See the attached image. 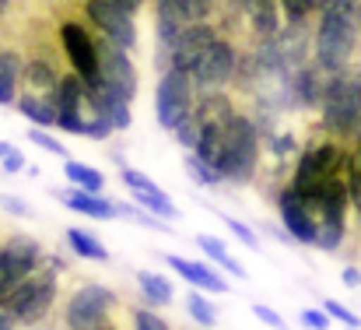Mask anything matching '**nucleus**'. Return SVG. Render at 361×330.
<instances>
[{
    "label": "nucleus",
    "instance_id": "f257e3e1",
    "mask_svg": "<svg viewBox=\"0 0 361 330\" xmlns=\"http://www.w3.org/2000/svg\"><path fill=\"white\" fill-rule=\"evenodd\" d=\"M63 260L60 257H46L28 278H21L11 295L4 299V310L18 320V327H42L56 302H60V274H63Z\"/></svg>",
    "mask_w": 361,
    "mask_h": 330
},
{
    "label": "nucleus",
    "instance_id": "f03ea898",
    "mask_svg": "<svg viewBox=\"0 0 361 330\" xmlns=\"http://www.w3.org/2000/svg\"><path fill=\"white\" fill-rule=\"evenodd\" d=\"M316 130L337 137L341 144H355V137L361 134V57L330 78Z\"/></svg>",
    "mask_w": 361,
    "mask_h": 330
},
{
    "label": "nucleus",
    "instance_id": "7ed1b4c3",
    "mask_svg": "<svg viewBox=\"0 0 361 330\" xmlns=\"http://www.w3.org/2000/svg\"><path fill=\"white\" fill-rule=\"evenodd\" d=\"M348 158H351V144H341L337 137L316 134V137L302 148V155H298V162H295V169H291L288 187L312 208L316 197L323 194V187H326L334 176L348 172Z\"/></svg>",
    "mask_w": 361,
    "mask_h": 330
},
{
    "label": "nucleus",
    "instance_id": "20e7f679",
    "mask_svg": "<svg viewBox=\"0 0 361 330\" xmlns=\"http://www.w3.org/2000/svg\"><path fill=\"white\" fill-rule=\"evenodd\" d=\"M263 169V137L252 123V116L239 110L225 126H221V162H218V176L221 183H235L249 187L259 179Z\"/></svg>",
    "mask_w": 361,
    "mask_h": 330
},
{
    "label": "nucleus",
    "instance_id": "39448f33",
    "mask_svg": "<svg viewBox=\"0 0 361 330\" xmlns=\"http://www.w3.org/2000/svg\"><path fill=\"white\" fill-rule=\"evenodd\" d=\"M361 57V25L351 11H319L312 21V60L337 74Z\"/></svg>",
    "mask_w": 361,
    "mask_h": 330
},
{
    "label": "nucleus",
    "instance_id": "423d86ee",
    "mask_svg": "<svg viewBox=\"0 0 361 330\" xmlns=\"http://www.w3.org/2000/svg\"><path fill=\"white\" fill-rule=\"evenodd\" d=\"M245 32L232 28V25H218V35L214 42L200 53V60L193 64L190 78L197 85V92H221V88H232V78H235V64H239V53L245 46Z\"/></svg>",
    "mask_w": 361,
    "mask_h": 330
},
{
    "label": "nucleus",
    "instance_id": "0eeeda50",
    "mask_svg": "<svg viewBox=\"0 0 361 330\" xmlns=\"http://www.w3.org/2000/svg\"><path fill=\"white\" fill-rule=\"evenodd\" d=\"M116 313H123L120 295L99 281H85L78 288H71L60 302V324L63 330H99L109 324Z\"/></svg>",
    "mask_w": 361,
    "mask_h": 330
},
{
    "label": "nucleus",
    "instance_id": "6e6552de",
    "mask_svg": "<svg viewBox=\"0 0 361 330\" xmlns=\"http://www.w3.org/2000/svg\"><path fill=\"white\" fill-rule=\"evenodd\" d=\"M193 21H214V7H204L197 0H154V35H158L154 64H158V71L169 67V53H172L176 39Z\"/></svg>",
    "mask_w": 361,
    "mask_h": 330
},
{
    "label": "nucleus",
    "instance_id": "1a4fd4ad",
    "mask_svg": "<svg viewBox=\"0 0 361 330\" xmlns=\"http://www.w3.org/2000/svg\"><path fill=\"white\" fill-rule=\"evenodd\" d=\"M56 42H60V53L67 60V67L81 78V81H99V49H95V28L78 18V14H67L56 21Z\"/></svg>",
    "mask_w": 361,
    "mask_h": 330
},
{
    "label": "nucleus",
    "instance_id": "9d476101",
    "mask_svg": "<svg viewBox=\"0 0 361 330\" xmlns=\"http://www.w3.org/2000/svg\"><path fill=\"white\" fill-rule=\"evenodd\" d=\"M197 85L186 71H172L165 67L161 78H158V92H154V112H158V123L165 130H176L183 119H190L197 110Z\"/></svg>",
    "mask_w": 361,
    "mask_h": 330
},
{
    "label": "nucleus",
    "instance_id": "9b49d317",
    "mask_svg": "<svg viewBox=\"0 0 361 330\" xmlns=\"http://www.w3.org/2000/svg\"><path fill=\"white\" fill-rule=\"evenodd\" d=\"M46 260V249L39 239L25 235V232H11L4 242H0V302L11 295V288L28 278L39 264Z\"/></svg>",
    "mask_w": 361,
    "mask_h": 330
},
{
    "label": "nucleus",
    "instance_id": "f8f14e48",
    "mask_svg": "<svg viewBox=\"0 0 361 330\" xmlns=\"http://www.w3.org/2000/svg\"><path fill=\"white\" fill-rule=\"evenodd\" d=\"M95 49H99V85L123 102H133L137 99V67H133L130 53L99 32H95Z\"/></svg>",
    "mask_w": 361,
    "mask_h": 330
},
{
    "label": "nucleus",
    "instance_id": "ddd939ff",
    "mask_svg": "<svg viewBox=\"0 0 361 330\" xmlns=\"http://www.w3.org/2000/svg\"><path fill=\"white\" fill-rule=\"evenodd\" d=\"M81 18L99 32L106 35L109 42H116L120 49H137V25L130 14H123L113 0H81Z\"/></svg>",
    "mask_w": 361,
    "mask_h": 330
},
{
    "label": "nucleus",
    "instance_id": "4468645a",
    "mask_svg": "<svg viewBox=\"0 0 361 330\" xmlns=\"http://www.w3.org/2000/svg\"><path fill=\"white\" fill-rule=\"evenodd\" d=\"M53 110H56V126L67 130V134H81L85 130V81L67 67L60 74V85L53 92Z\"/></svg>",
    "mask_w": 361,
    "mask_h": 330
},
{
    "label": "nucleus",
    "instance_id": "2eb2a0df",
    "mask_svg": "<svg viewBox=\"0 0 361 330\" xmlns=\"http://www.w3.org/2000/svg\"><path fill=\"white\" fill-rule=\"evenodd\" d=\"M277 211H281V221H284V228H288V235L295 239V242H316V228H319V221H316V211L284 183L281 190H277Z\"/></svg>",
    "mask_w": 361,
    "mask_h": 330
},
{
    "label": "nucleus",
    "instance_id": "dca6fc26",
    "mask_svg": "<svg viewBox=\"0 0 361 330\" xmlns=\"http://www.w3.org/2000/svg\"><path fill=\"white\" fill-rule=\"evenodd\" d=\"M274 53H277L284 74L291 78L298 67H305L312 60V25H284L274 35Z\"/></svg>",
    "mask_w": 361,
    "mask_h": 330
},
{
    "label": "nucleus",
    "instance_id": "f3484780",
    "mask_svg": "<svg viewBox=\"0 0 361 330\" xmlns=\"http://www.w3.org/2000/svg\"><path fill=\"white\" fill-rule=\"evenodd\" d=\"M214 35H218V21H193V25L176 39V46H172V53H169V67L190 74L193 64L200 60V53L214 42Z\"/></svg>",
    "mask_w": 361,
    "mask_h": 330
},
{
    "label": "nucleus",
    "instance_id": "a211bd4d",
    "mask_svg": "<svg viewBox=\"0 0 361 330\" xmlns=\"http://www.w3.org/2000/svg\"><path fill=\"white\" fill-rule=\"evenodd\" d=\"M330 78H334V74L323 71L316 60H309L305 67H298V71L291 74V102H295V110H316L319 112Z\"/></svg>",
    "mask_w": 361,
    "mask_h": 330
},
{
    "label": "nucleus",
    "instance_id": "6ab92c4d",
    "mask_svg": "<svg viewBox=\"0 0 361 330\" xmlns=\"http://www.w3.org/2000/svg\"><path fill=\"white\" fill-rule=\"evenodd\" d=\"M235 112H239V95L221 88V92H200L193 116H197L200 126H225Z\"/></svg>",
    "mask_w": 361,
    "mask_h": 330
},
{
    "label": "nucleus",
    "instance_id": "aec40b11",
    "mask_svg": "<svg viewBox=\"0 0 361 330\" xmlns=\"http://www.w3.org/2000/svg\"><path fill=\"white\" fill-rule=\"evenodd\" d=\"M245 35L249 39H274L284 25V18H281V7H277V0H249V7H245Z\"/></svg>",
    "mask_w": 361,
    "mask_h": 330
},
{
    "label": "nucleus",
    "instance_id": "412c9836",
    "mask_svg": "<svg viewBox=\"0 0 361 330\" xmlns=\"http://www.w3.org/2000/svg\"><path fill=\"white\" fill-rule=\"evenodd\" d=\"M21 71H25V53L18 46H0V106H14L21 92Z\"/></svg>",
    "mask_w": 361,
    "mask_h": 330
},
{
    "label": "nucleus",
    "instance_id": "4be33fe9",
    "mask_svg": "<svg viewBox=\"0 0 361 330\" xmlns=\"http://www.w3.org/2000/svg\"><path fill=\"white\" fill-rule=\"evenodd\" d=\"M179 278H186L193 288H204V292H228V281L218 274V271H211V267H204V264H197V260H183V257H169L165 260Z\"/></svg>",
    "mask_w": 361,
    "mask_h": 330
},
{
    "label": "nucleus",
    "instance_id": "5701e85b",
    "mask_svg": "<svg viewBox=\"0 0 361 330\" xmlns=\"http://www.w3.org/2000/svg\"><path fill=\"white\" fill-rule=\"evenodd\" d=\"M56 197L71 208V211H81V215H92V218H116V204H109L102 194H88V190H56Z\"/></svg>",
    "mask_w": 361,
    "mask_h": 330
},
{
    "label": "nucleus",
    "instance_id": "b1692460",
    "mask_svg": "<svg viewBox=\"0 0 361 330\" xmlns=\"http://www.w3.org/2000/svg\"><path fill=\"white\" fill-rule=\"evenodd\" d=\"M137 285H140L147 306H169L172 295H176L172 292V281L161 278V274H154V271H137Z\"/></svg>",
    "mask_w": 361,
    "mask_h": 330
},
{
    "label": "nucleus",
    "instance_id": "393cba45",
    "mask_svg": "<svg viewBox=\"0 0 361 330\" xmlns=\"http://www.w3.org/2000/svg\"><path fill=\"white\" fill-rule=\"evenodd\" d=\"M14 106L21 116H28L35 126H56V110L49 99H39V95H28V92H18Z\"/></svg>",
    "mask_w": 361,
    "mask_h": 330
},
{
    "label": "nucleus",
    "instance_id": "a878e982",
    "mask_svg": "<svg viewBox=\"0 0 361 330\" xmlns=\"http://www.w3.org/2000/svg\"><path fill=\"white\" fill-rule=\"evenodd\" d=\"M63 172H67V179H71L78 190H88V194H102V190H106V176L95 172V169H88V165H81V162H74V158H67Z\"/></svg>",
    "mask_w": 361,
    "mask_h": 330
},
{
    "label": "nucleus",
    "instance_id": "bb28decb",
    "mask_svg": "<svg viewBox=\"0 0 361 330\" xmlns=\"http://www.w3.org/2000/svg\"><path fill=\"white\" fill-rule=\"evenodd\" d=\"M67 246H71L78 257H85V260H99V264L109 260V249H106L95 235H88V232H81V228H71V232H67Z\"/></svg>",
    "mask_w": 361,
    "mask_h": 330
},
{
    "label": "nucleus",
    "instance_id": "cd10ccee",
    "mask_svg": "<svg viewBox=\"0 0 361 330\" xmlns=\"http://www.w3.org/2000/svg\"><path fill=\"white\" fill-rule=\"evenodd\" d=\"M197 246H200L211 260H218V267H225L228 274L245 278V274H242V267H239V260H232V257H228V249H225V242H221V239H214V235H197Z\"/></svg>",
    "mask_w": 361,
    "mask_h": 330
},
{
    "label": "nucleus",
    "instance_id": "c85d7f7f",
    "mask_svg": "<svg viewBox=\"0 0 361 330\" xmlns=\"http://www.w3.org/2000/svg\"><path fill=\"white\" fill-rule=\"evenodd\" d=\"M126 317H130V330H172V324L161 313H154L147 306H130Z\"/></svg>",
    "mask_w": 361,
    "mask_h": 330
},
{
    "label": "nucleus",
    "instance_id": "c756f323",
    "mask_svg": "<svg viewBox=\"0 0 361 330\" xmlns=\"http://www.w3.org/2000/svg\"><path fill=\"white\" fill-rule=\"evenodd\" d=\"M133 201H140L151 215H158V218H169V221H176L179 218V208L158 190V194H133Z\"/></svg>",
    "mask_w": 361,
    "mask_h": 330
},
{
    "label": "nucleus",
    "instance_id": "7c9ffc66",
    "mask_svg": "<svg viewBox=\"0 0 361 330\" xmlns=\"http://www.w3.org/2000/svg\"><path fill=\"white\" fill-rule=\"evenodd\" d=\"M186 310H190V317H193L200 327H214V324H218V310H214L200 292H190V295H186Z\"/></svg>",
    "mask_w": 361,
    "mask_h": 330
},
{
    "label": "nucleus",
    "instance_id": "2f4dec72",
    "mask_svg": "<svg viewBox=\"0 0 361 330\" xmlns=\"http://www.w3.org/2000/svg\"><path fill=\"white\" fill-rule=\"evenodd\" d=\"M186 172H190L197 183H204V187H218V183H221V176H218L197 151H186Z\"/></svg>",
    "mask_w": 361,
    "mask_h": 330
},
{
    "label": "nucleus",
    "instance_id": "473e14b6",
    "mask_svg": "<svg viewBox=\"0 0 361 330\" xmlns=\"http://www.w3.org/2000/svg\"><path fill=\"white\" fill-rule=\"evenodd\" d=\"M120 179L133 190V194H158V187H154L144 172H137V169H130V165H123L120 169Z\"/></svg>",
    "mask_w": 361,
    "mask_h": 330
},
{
    "label": "nucleus",
    "instance_id": "72a5a7b5",
    "mask_svg": "<svg viewBox=\"0 0 361 330\" xmlns=\"http://www.w3.org/2000/svg\"><path fill=\"white\" fill-rule=\"evenodd\" d=\"M85 137H92V141H106L109 134H113V123L106 119V116H99V112H88L85 116V130H81Z\"/></svg>",
    "mask_w": 361,
    "mask_h": 330
},
{
    "label": "nucleus",
    "instance_id": "f704fd0d",
    "mask_svg": "<svg viewBox=\"0 0 361 330\" xmlns=\"http://www.w3.org/2000/svg\"><path fill=\"white\" fill-rule=\"evenodd\" d=\"M172 134H176V141H179L186 151H193V148H197V141H200V123H197V116L183 119V123L172 130Z\"/></svg>",
    "mask_w": 361,
    "mask_h": 330
},
{
    "label": "nucleus",
    "instance_id": "c9c22d12",
    "mask_svg": "<svg viewBox=\"0 0 361 330\" xmlns=\"http://www.w3.org/2000/svg\"><path fill=\"white\" fill-rule=\"evenodd\" d=\"M28 137H32V144H39V148H46V151H53V155H63V158H67V148H63L60 141H53L42 126H32V130H28Z\"/></svg>",
    "mask_w": 361,
    "mask_h": 330
},
{
    "label": "nucleus",
    "instance_id": "e433bc0d",
    "mask_svg": "<svg viewBox=\"0 0 361 330\" xmlns=\"http://www.w3.org/2000/svg\"><path fill=\"white\" fill-rule=\"evenodd\" d=\"M323 313L326 317H334V320H341V324H348V327H358V317L344 306V302H334V299H326L323 302Z\"/></svg>",
    "mask_w": 361,
    "mask_h": 330
},
{
    "label": "nucleus",
    "instance_id": "4c0bfd02",
    "mask_svg": "<svg viewBox=\"0 0 361 330\" xmlns=\"http://www.w3.org/2000/svg\"><path fill=\"white\" fill-rule=\"evenodd\" d=\"M225 225H228V228H232V232L239 235V239L245 242V246H249V249H259V239H256V232H252L249 225H242V221H235V218H225Z\"/></svg>",
    "mask_w": 361,
    "mask_h": 330
},
{
    "label": "nucleus",
    "instance_id": "58836bf2",
    "mask_svg": "<svg viewBox=\"0 0 361 330\" xmlns=\"http://www.w3.org/2000/svg\"><path fill=\"white\" fill-rule=\"evenodd\" d=\"M252 313H256V317H259V320H263L267 327H274V330H288V324H284V320H281V317H277V313H274L270 306H259V302H256V306H252Z\"/></svg>",
    "mask_w": 361,
    "mask_h": 330
},
{
    "label": "nucleus",
    "instance_id": "ea45409f",
    "mask_svg": "<svg viewBox=\"0 0 361 330\" xmlns=\"http://www.w3.org/2000/svg\"><path fill=\"white\" fill-rule=\"evenodd\" d=\"M302 324L312 330H330V317L319 313V310H305V313H302Z\"/></svg>",
    "mask_w": 361,
    "mask_h": 330
},
{
    "label": "nucleus",
    "instance_id": "a19ab883",
    "mask_svg": "<svg viewBox=\"0 0 361 330\" xmlns=\"http://www.w3.org/2000/svg\"><path fill=\"white\" fill-rule=\"evenodd\" d=\"M348 232L355 235V242L361 246V194L351 197V228H348Z\"/></svg>",
    "mask_w": 361,
    "mask_h": 330
},
{
    "label": "nucleus",
    "instance_id": "79ce46f5",
    "mask_svg": "<svg viewBox=\"0 0 361 330\" xmlns=\"http://www.w3.org/2000/svg\"><path fill=\"white\" fill-rule=\"evenodd\" d=\"M25 165H28V162H25V155H21V151H11L7 158H0V169H4V172H11V176H14V172H21Z\"/></svg>",
    "mask_w": 361,
    "mask_h": 330
},
{
    "label": "nucleus",
    "instance_id": "37998d69",
    "mask_svg": "<svg viewBox=\"0 0 361 330\" xmlns=\"http://www.w3.org/2000/svg\"><path fill=\"white\" fill-rule=\"evenodd\" d=\"M116 7H120L123 14H130V18H137L140 14V7H144V0H113Z\"/></svg>",
    "mask_w": 361,
    "mask_h": 330
},
{
    "label": "nucleus",
    "instance_id": "c03bdc74",
    "mask_svg": "<svg viewBox=\"0 0 361 330\" xmlns=\"http://www.w3.org/2000/svg\"><path fill=\"white\" fill-rule=\"evenodd\" d=\"M358 7V0H323V11H351Z\"/></svg>",
    "mask_w": 361,
    "mask_h": 330
},
{
    "label": "nucleus",
    "instance_id": "a18cd8bd",
    "mask_svg": "<svg viewBox=\"0 0 361 330\" xmlns=\"http://www.w3.org/2000/svg\"><path fill=\"white\" fill-rule=\"evenodd\" d=\"M4 208H7L11 215H28V208H25L21 201H14V197H4Z\"/></svg>",
    "mask_w": 361,
    "mask_h": 330
},
{
    "label": "nucleus",
    "instance_id": "49530a36",
    "mask_svg": "<svg viewBox=\"0 0 361 330\" xmlns=\"http://www.w3.org/2000/svg\"><path fill=\"white\" fill-rule=\"evenodd\" d=\"M358 281H361L358 267H344V285H348V288H358Z\"/></svg>",
    "mask_w": 361,
    "mask_h": 330
},
{
    "label": "nucleus",
    "instance_id": "de8ad7c7",
    "mask_svg": "<svg viewBox=\"0 0 361 330\" xmlns=\"http://www.w3.org/2000/svg\"><path fill=\"white\" fill-rule=\"evenodd\" d=\"M0 330H18V320H14L4 306H0Z\"/></svg>",
    "mask_w": 361,
    "mask_h": 330
},
{
    "label": "nucleus",
    "instance_id": "09e8293b",
    "mask_svg": "<svg viewBox=\"0 0 361 330\" xmlns=\"http://www.w3.org/2000/svg\"><path fill=\"white\" fill-rule=\"evenodd\" d=\"M99 330H123V320H120V313H116V317H113L109 324H102V327H99Z\"/></svg>",
    "mask_w": 361,
    "mask_h": 330
},
{
    "label": "nucleus",
    "instance_id": "8fccbe9b",
    "mask_svg": "<svg viewBox=\"0 0 361 330\" xmlns=\"http://www.w3.org/2000/svg\"><path fill=\"white\" fill-rule=\"evenodd\" d=\"M305 7H309V14H312V18H316V14H319V11H323V0H305Z\"/></svg>",
    "mask_w": 361,
    "mask_h": 330
},
{
    "label": "nucleus",
    "instance_id": "3c124183",
    "mask_svg": "<svg viewBox=\"0 0 361 330\" xmlns=\"http://www.w3.org/2000/svg\"><path fill=\"white\" fill-rule=\"evenodd\" d=\"M14 11V0H0V18H7Z\"/></svg>",
    "mask_w": 361,
    "mask_h": 330
},
{
    "label": "nucleus",
    "instance_id": "603ef678",
    "mask_svg": "<svg viewBox=\"0 0 361 330\" xmlns=\"http://www.w3.org/2000/svg\"><path fill=\"white\" fill-rule=\"evenodd\" d=\"M11 151H14V148H11V144H7V141H0V158H7V155H11Z\"/></svg>",
    "mask_w": 361,
    "mask_h": 330
},
{
    "label": "nucleus",
    "instance_id": "864d4df0",
    "mask_svg": "<svg viewBox=\"0 0 361 330\" xmlns=\"http://www.w3.org/2000/svg\"><path fill=\"white\" fill-rule=\"evenodd\" d=\"M197 4H204V7H214V14H218V4H214V0H197Z\"/></svg>",
    "mask_w": 361,
    "mask_h": 330
},
{
    "label": "nucleus",
    "instance_id": "5fc2aeb1",
    "mask_svg": "<svg viewBox=\"0 0 361 330\" xmlns=\"http://www.w3.org/2000/svg\"><path fill=\"white\" fill-rule=\"evenodd\" d=\"M28 330H46V327H28Z\"/></svg>",
    "mask_w": 361,
    "mask_h": 330
},
{
    "label": "nucleus",
    "instance_id": "6e6d98bb",
    "mask_svg": "<svg viewBox=\"0 0 361 330\" xmlns=\"http://www.w3.org/2000/svg\"><path fill=\"white\" fill-rule=\"evenodd\" d=\"M348 330H358V327H348Z\"/></svg>",
    "mask_w": 361,
    "mask_h": 330
},
{
    "label": "nucleus",
    "instance_id": "4d7b16f0",
    "mask_svg": "<svg viewBox=\"0 0 361 330\" xmlns=\"http://www.w3.org/2000/svg\"><path fill=\"white\" fill-rule=\"evenodd\" d=\"M0 306H4V302H0Z\"/></svg>",
    "mask_w": 361,
    "mask_h": 330
},
{
    "label": "nucleus",
    "instance_id": "13d9d810",
    "mask_svg": "<svg viewBox=\"0 0 361 330\" xmlns=\"http://www.w3.org/2000/svg\"><path fill=\"white\" fill-rule=\"evenodd\" d=\"M0 46H4V42H0Z\"/></svg>",
    "mask_w": 361,
    "mask_h": 330
}]
</instances>
